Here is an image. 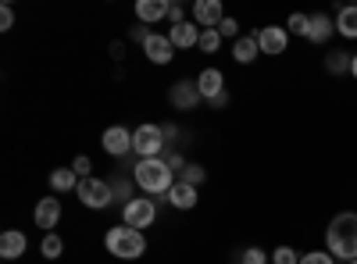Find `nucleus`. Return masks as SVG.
<instances>
[{"mask_svg": "<svg viewBox=\"0 0 357 264\" xmlns=\"http://www.w3.org/2000/svg\"><path fill=\"white\" fill-rule=\"evenodd\" d=\"M100 146H104L107 154L122 157V154H129V150H132V132H129V129H122V125H111V129H104Z\"/></svg>", "mask_w": 357, "mask_h": 264, "instance_id": "obj_10", "label": "nucleus"}, {"mask_svg": "<svg viewBox=\"0 0 357 264\" xmlns=\"http://www.w3.org/2000/svg\"><path fill=\"white\" fill-rule=\"evenodd\" d=\"M111 186L107 183H100V179H79V200L86 203V208H93V211H100V208H107L111 203Z\"/></svg>", "mask_w": 357, "mask_h": 264, "instance_id": "obj_5", "label": "nucleus"}, {"mask_svg": "<svg viewBox=\"0 0 357 264\" xmlns=\"http://www.w3.org/2000/svg\"><path fill=\"white\" fill-rule=\"evenodd\" d=\"M207 104H211V107H225V104H229V93H222V97H215V100H207Z\"/></svg>", "mask_w": 357, "mask_h": 264, "instance_id": "obj_34", "label": "nucleus"}, {"mask_svg": "<svg viewBox=\"0 0 357 264\" xmlns=\"http://www.w3.org/2000/svg\"><path fill=\"white\" fill-rule=\"evenodd\" d=\"M336 33L347 36V40H357V4L340 8V15H336Z\"/></svg>", "mask_w": 357, "mask_h": 264, "instance_id": "obj_20", "label": "nucleus"}, {"mask_svg": "<svg viewBox=\"0 0 357 264\" xmlns=\"http://www.w3.org/2000/svg\"><path fill=\"white\" fill-rule=\"evenodd\" d=\"M325 247H329V254L336 261H357V215L354 211H343L329 222V228H325Z\"/></svg>", "mask_w": 357, "mask_h": 264, "instance_id": "obj_1", "label": "nucleus"}, {"mask_svg": "<svg viewBox=\"0 0 357 264\" xmlns=\"http://www.w3.org/2000/svg\"><path fill=\"white\" fill-rule=\"evenodd\" d=\"M168 18H172L175 25H183V22H186V18H183V8H178V4H172V8H168Z\"/></svg>", "mask_w": 357, "mask_h": 264, "instance_id": "obj_33", "label": "nucleus"}, {"mask_svg": "<svg viewBox=\"0 0 357 264\" xmlns=\"http://www.w3.org/2000/svg\"><path fill=\"white\" fill-rule=\"evenodd\" d=\"M268 261H272V257H268L264 250H257V247H250V250L243 254V261H240V264H268Z\"/></svg>", "mask_w": 357, "mask_h": 264, "instance_id": "obj_29", "label": "nucleus"}, {"mask_svg": "<svg viewBox=\"0 0 357 264\" xmlns=\"http://www.w3.org/2000/svg\"><path fill=\"white\" fill-rule=\"evenodd\" d=\"M126 225H132V228H146L154 218H158V208H154V200H146V196H132L129 203H126Z\"/></svg>", "mask_w": 357, "mask_h": 264, "instance_id": "obj_6", "label": "nucleus"}, {"mask_svg": "<svg viewBox=\"0 0 357 264\" xmlns=\"http://www.w3.org/2000/svg\"><path fill=\"white\" fill-rule=\"evenodd\" d=\"M168 200H172V208H178V211H193V208H197V186H190V183L178 179V183L168 189Z\"/></svg>", "mask_w": 357, "mask_h": 264, "instance_id": "obj_14", "label": "nucleus"}, {"mask_svg": "<svg viewBox=\"0 0 357 264\" xmlns=\"http://www.w3.org/2000/svg\"><path fill=\"white\" fill-rule=\"evenodd\" d=\"M25 236H22V232L18 228H8L4 232V236H0V257H4V261H15V257H22L25 254Z\"/></svg>", "mask_w": 357, "mask_h": 264, "instance_id": "obj_16", "label": "nucleus"}, {"mask_svg": "<svg viewBox=\"0 0 357 264\" xmlns=\"http://www.w3.org/2000/svg\"><path fill=\"white\" fill-rule=\"evenodd\" d=\"M72 171L79 175V179H89V157H86V154H79V157L72 161Z\"/></svg>", "mask_w": 357, "mask_h": 264, "instance_id": "obj_30", "label": "nucleus"}, {"mask_svg": "<svg viewBox=\"0 0 357 264\" xmlns=\"http://www.w3.org/2000/svg\"><path fill=\"white\" fill-rule=\"evenodd\" d=\"M350 61H354V54H343V50H336V54H325V72L343 75V72H350Z\"/></svg>", "mask_w": 357, "mask_h": 264, "instance_id": "obj_22", "label": "nucleus"}, {"mask_svg": "<svg viewBox=\"0 0 357 264\" xmlns=\"http://www.w3.org/2000/svg\"><path fill=\"white\" fill-rule=\"evenodd\" d=\"M197 86H200L204 100H215V97L225 93V75H222L218 68H204V72L197 75Z\"/></svg>", "mask_w": 357, "mask_h": 264, "instance_id": "obj_12", "label": "nucleus"}, {"mask_svg": "<svg viewBox=\"0 0 357 264\" xmlns=\"http://www.w3.org/2000/svg\"><path fill=\"white\" fill-rule=\"evenodd\" d=\"M350 264H357V261H350Z\"/></svg>", "mask_w": 357, "mask_h": 264, "instance_id": "obj_36", "label": "nucleus"}, {"mask_svg": "<svg viewBox=\"0 0 357 264\" xmlns=\"http://www.w3.org/2000/svg\"><path fill=\"white\" fill-rule=\"evenodd\" d=\"M104 247L111 250V257L136 261V257H143L146 240H143V232H139V228H132V225H114V228H107Z\"/></svg>", "mask_w": 357, "mask_h": 264, "instance_id": "obj_2", "label": "nucleus"}, {"mask_svg": "<svg viewBox=\"0 0 357 264\" xmlns=\"http://www.w3.org/2000/svg\"><path fill=\"white\" fill-rule=\"evenodd\" d=\"M236 29H240V25H236V18H225V22L218 25V33H222V36H236ZM236 40H240V36H236Z\"/></svg>", "mask_w": 357, "mask_h": 264, "instance_id": "obj_32", "label": "nucleus"}, {"mask_svg": "<svg viewBox=\"0 0 357 264\" xmlns=\"http://www.w3.org/2000/svg\"><path fill=\"white\" fill-rule=\"evenodd\" d=\"M11 25H15V11H11V4H4V8H0V29L8 33Z\"/></svg>", "mask_w": 357, "mask_h": 264, "instance_id": "obj_31", "label": "nucleus"}, {"mask_svg": "<svg viewBox=\"0 0 357 264\" xmlns=\"http://www.w3.org/2000/svg\"><path fill=\"white\" fill-rule=\"evenodd\" d=\"M272 264H301V254H296L293 247H275Z\"/></svg>", "mask_w": 357, "mask_h": 264, "instance_id": "obj_26", "label": "nucleus"}, {"mask_svg": "<svg viewBox=\"0 0 357 264\" xmlns=\"http://www.w3.org/2000/svg\"><path fill=\"white\" fill-rule=\"evenodd\" d=\"M229 15L222 11V0H197L193 4V22L200 29H218Z\"/></svg>", "mask_w": 357, "mask_h": 264, "instance_id": "obj_8", "label": "nucleus"}, {"mask_svg": "<svg viewBox=\"0 0 357 264\" xmlns=\"http://www.w3.org/2000/svg\"><path fill=\"white\" fill-rule=\"evenodd\" d=\"M40 250H43V257H47V261H57V257L65 254V243H61V236H54V232H47Z\"/></svg>", "mask_w": 357, "mask_h": 264, "instance_id": "obj_23", "label": "nucleus"}, {"mask_svg": "<svg viewBox=\"0 0 357 264\" xmlns=\"http://www.w3.org/2000/svg\"><path fill=\"white\" fill-rule=\"evenodd\" d=\"M183 183L200 186V183H204V168H200V164H186V168H183Z\"/></svg>", "mask_w": 357, "mask_h": 264, "instance_id": "obj_28", "label": "nucleus"}, {"mask_svg": "<svg viewBox=\"0 0 357 264\" xmlns=\"http://www.w3.org/2000/svg\"><path fill=\"white\" fill-rule=\"evenodd\" d=\"M143 54L151 57L154 65H168V61H172V54H175V47H172V40H168V36L151 33V36H146V43H143Z\"/></svg>", "mask_w": 357, "mask_h": 264, "instance_id": "obj_11", "label": "nucleus"}, {"mask_svg": "<svg viewBox=\"0 0 357 264\" xmlns=\"http://www.w3.org/2000/svg\"><path fill=\"white\" fill-rule=\"evenodd\" d=\"M336 33V18L329 15H311V25H307V40L311 43H329Z\"/></svg>", "mask_w": 357, "mask_h": 264, "instance_id": "obj_13", "label": "nucleus"}, {"mask_svg": "<svg viewBox=\"0 0 357 264\" xmlns=\"http://www.w3.org/2000/svg\"><path fill=\"white\" fill-rule=\"evenodd\" d=\"M161 146H165V132H161L158 125H139V129L132 132V150H136L143 161L158 157Z\"/></svg>", "mask_w": 357, "mask_h": 264, "instance_id": "obj_4", "label": "nucleus"}, {"mask_svg": "<svg viewBox=\"0 0 357 264\" xmlns=\"http://www.w3.org/2000/svg\"><path fill=\"white\" fill-rule=\"evenodd\" d=\"M168 100H172V107H178V111H193V107L204 100V93H200V86H197V82H190V79H178V82L172 86Z\"/></svg>", "mask_w": 357, "mask_h": 264, "instance_id": "obj_7", "label": "nucleus"}, {"mask_svg": "<svg viewBox=\"0 0 357 264\" xmlns=\"http://www.w3.org/2000/svg\"><path fill=\"white\" fill-rule=\"evenodd\" d=\"M257 54H261V43H257V36H240V40L232 43V57H236L240 65H250Z\"/></svg>", "mask_w": 357, "mask_h": 264, "instance_id": "obj_19", "label": "nucleus"}, {"mask_svg": "<svg viewBox=\"0 0 357 264\" xmlns=\"http://www.w3.org/2000/svg\"><path fill=\"white\" fill-rule=\"evenodd\" d=\"M132 175H136V186H139L143 193H168V189L175 186V179H172V164L161 161V157L139 161V164L132 168Z\"/></svg>", "mask_w": 357, "mask_h": 264, "instance_id": "obj_3", "label": "nucleus"}, {"mask_svg": "<svg viewBox=\"0 0 357 264\" xmlns=\"http://www.w3.org/2000/svg\"><path fill=\"white\" fill-rule=\"evenodd\" d=\"M350 75L357 79V54H354V61H350Z\"/></svg>", "mask_w": 357, "mask_h": 264, "instance_id": "obj_35", "label": "nucleus"}, {"mask_svg": "<svg viewBox=\"0 0 357 264\" xmlns=\"http://www.w3.org/2000/svg\"><path fill=\"white\" fill-rule=\"evenodd\" d=\"M257 43H261V54L279 57L289 47V33H286V29H279V25H264L261 33H257Z\"/></svg>", "mask_w": 357, "mask_h": 264, "instance_id": "obj_9", "label": "nucleus"}, {"mask_svg": "<svg viewBox=\"0 0 357 264\" xmlns=\"http://www.w3.org/2000/svg\"><path fill=\"white\" fill-rule=\"evenodd\" d=\"M57 222H61V200H54V196L40 200V203H36V225L50 232Z\"/></svg>", "mask_w": 357, "mask_h": 264, "instance_id": "obj_15", "label": "nucleus"}, {"mask_svg": "<svg viewBox=\"0 0 357 264\" xmlns=\"http://www.w3.org/2000/svg\"><path fill=\"white\" fill-rule=\"evenodd\" d=\"M50 189H54V193L79 189V175H75L72 168H54V171H50Z\"/></svg>", "mask_w": 357, "mask_h": 264, "instance_id": "obj_21", "label": "nucleus"}, {"mask_svg": "<svg viewBox=\"0 0 357 264\" xmlns=\"http://www.w3.org/2000/svg\"><path fill=\"white\" fill-rule=\"evenodd\" d=\"M168 40H172V47H197V43H200V29H193V22L172 25Z\"/></svg>", "mask_w": 357, "mask_h": 264, "instance_id": "obj_18", "label": "nucleus"}, {"mask_svg": "<svg viewBox=\"0 0 357 264\" xmlns=\"http://www.w3.org/2000/svg\"><path fill=\"white\" fill-rule=\"evenodd\" d=\"M307 25H311V18L307 15H289V22H286V33H296V36H307Z\"/></svg>", "mask_w": 357, "mask_h": 264, "instance_id": "obj_25", "label": "nucleus"}, {"mask_svg": "<svg viewBox=\"0 0 357 264\" xmlns=\"http://www.w3.org/2000/svg\"><path fill=\"white\" fill-rule=\"evenodd\" d=\"M301 264H336V257L329 250H311V254L301 257Z\"/></svg>", "mask_w": 357, "mask_h": 264, "instance_id": "obj_27", "label": "nucleus"}, {"mask_svg": "<svg viewBox=\"0 0 357 264\" xmlns=\"http://www.w3.org/2000/svg\"><path fill=\"white\" fill-rule=\"evenodd\" d=\"M168 0H136V18L139 22H158V18H165L168 15Z\"/></svg>", "mask_w": 357, "mask_h": 264, "instance_id": "obj_17", "label": "nucleus"}, {"mask_svg": "<svg viewBox=\"0 0 357 264\" xmlns=\"http://www.w3.org/2000/svg\"><path fill=\"white\" fill-rule=\"evenodd\" d=\"M204 54H215L218 47H222V33H218V29H204V33H200V43H197Z\"/></svg>", "mask_w": 357, "mask_h": 264, "instance_id": "obj_24", "label": "nucleus"}]
</instances>
